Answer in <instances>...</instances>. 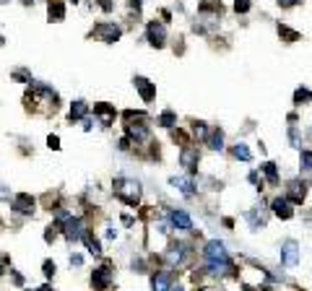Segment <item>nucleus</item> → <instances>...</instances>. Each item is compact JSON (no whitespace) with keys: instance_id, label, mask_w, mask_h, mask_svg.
I'll return each instance as SVG.
<instances>
[{"instance_id":"1","label":"nucleus","mask_w":312,"mask_h":291,"mask_svg":"<svg viewBox=\"0 0 312 291\" xmlns=\"http://www.w3.org/2000/svg\"><path fill=\"white\" fill-rule=\"evenodd\" d=\"M112 192L117 195V200H123L125 205L135 208L141 203V195H143V187L138 180L133 177H114L112 180Z\"/></svg>"},{"instance_id":"2","label":"nucleus","mask_w":312,"mask_h":291,"mask_svg":"<svg viewBox=\"0 0 312 291\" xmlns=\"http://www.w3.org/2000/svg\"><path fill=\"white\" fill-rule=\"evenodd\" d=\"M279 258L286 268H297L299 265V258H302V249H299V242L297 239H284L281 247H279Z\"/></svg>"},{"instance_id":"3","label":"nucleus","mask_w":312,"mask_h":291,"mask_svg":"<svg viewBox=\"0 0 312 291\" xmlns=\"http://www.w3.org/2000/svg\"><path fill=\"white\" fill-rule=\"evenodd\" d=\"M146 42L151 47H156V50H162V47H167V26L162 24V21H148L146 24Z\"/></svg>"},{"instance_id":"4","label":"nucleus","mask_w":312,"mask_h":291,"mask_svg":"<svg viewBox=\"0 0 312 291\" xmlns=\"http://www.w3.org/2000/svg\"><path fill=\"white\" fill-rule=\"evenodd\" d=\"M99 42H104V45H114L117 39H120V34H123V29L117 26L114 21H102V24H96L94 26V31H91Z\"/></svg>"},{"instance_id":"5","label":"nucleus","mask_w":312,"mask_h":291,"mask_svg":"<svg viewBox=\"0 0 312 291\" xmlns=\"http://www.w3.org/2000/svg\"><path fill=\"white\" fill-rule=\"evenodd\" d=\"M84 231H86V224H84V219H81V216H70V219L63 224V234H65L68 244H75V242H81Z\"/></svg>"},{"instance_id":"6","label":"nucleus","mask_w":312,"mask_h":291,"mask_svg":"<svg viewBox=\"0 0 312 291\" xmlns=\"http://www.w3.org/2000/svg\"><path fill=\"white\" fill-rule=\"evenodd\" d=\"M180 164L185 166L190 174H195V169H198V164H201V151H198V146H192V143L182 146V148H180Z\"/></svg>"},{"instance_id":"7","label":"nucleus","mask_w":312,"mask_h":291,"mask_svg":"<svg viewBox=\"0 0 312 291\" xmlns=\"http://www.w3.org/2000/svg\"><path fill=\"white\" fill-rule=\"evenodd\" d=\"M270 214L281 221H289V219H294V203H289L286 195H276L270 200Z\"/></svg>"},{"instance_id":"8","label":"nucleus","mask_w":312,"mask_h":291,"mask_svg":"<svg viewBox=\"0 0 312 291\" xmlns=\"http://www.w3.org/2000/svg\"><path fill=\"white\" fill-rule=\"evenodd\" d=\"M169 185L174 187V190H180L187 200H192L195 195H198V182L192 180V174H180V177H172L169 180Z\"/></svg>"},{"instance_id":"9","label":"nucleus","mask_w":312,"mask_h":291,"mask_svg":"<svg viewBox=\"0 0 312 291\" xmlns=\"http://www.w3.org/2000/svg\"><path fill=\"white\" fill-rule=\"evenodd\" d=\"M167 221L177 231H192V219H190V214L185 211V208H172V211L167 214Z\"/></svg>"},{"instance_id":"10","label":"nucleus","mask_w":312,"mask_h":291,"mask_svg":"<svg viewBox=\"0 0 312 291\" xmlns=\"http://www.w3.org/2000/svg\"><path fill=\"white\" fill-rule=\"evenodd\" d=\"M190 255V247L185 244V242H172L169 244V249L164 253V258H167V265L169 268H177V265H182V260Z\"/></svg>"},{"instance_id":"11","label":"nucleus","mask_w":312,"mask_h":291,"mask_svg":"<svg viewBox=\"0 0 312 291\" xmlns=\"http://www.w3.org/2000/svg\"><path fill=\"white\" fill-rule=\"evenodd\" d=\"M304 198H307V185H304V180H299V177L289 180V182H286V200L294 203V205H302Z\"/></svg>"},{"instance_id":"12","label":"nucleus","mask_w":312,"mask_h":291,"mask_svg":"<svg viewBox=\"0 0 312 291\" xmlns=\"http://www.w3.org/2000/svg\"><path fill=\"white\" fill-rule=\"evenodd\" d=\"M112 286V268L109 265H99L91 270V288L94 291H107Z\"/></svg>"},{"instance_id":"13","label":"nucleus","mask_w":312,"mask_h":291,"mask_svg":"<svg viewBox=\"0 0 312 291\" xmlns=\"http://www.w3.org/2000/svg\"><path fill=\"white\" fill-rule=\"evenodd\" d=\"M203 258L206 260H229V253H226V244L221 239H208L203 244Z\"/></svg>"},{"instance_id":"14","label":"nucleus","mask_w":312,"mask_h":291,"mask_svg":"<svg viewBox=\"0 0 312 291\" xmlns=\"http://www.w3.org/2000/svg\"><path fill=\"white\" fill-rule=\"evenodd\" d=\"M114 117H117L114 104H107V102H96V104H94V120H96L99 125L109 128V125L114 122Z\"/></svg>"},{"instance_id":"15","label":"nucleus","mask_w":312,"mask_h":291,"mask_svg":"<svg viewBox=\"0 0 312 291\" xmlns=\"http://www.w3.org/2000/svg\"><path fill=\"white\" fill-rule=\"evenodd\" d=\"M34 205H36V200H34L29 192H18V195H13V198H11V208H13L16 214L31 216V214H34Z\"/></svg>"},{"instance_id":"16","label":"nucleus","mask_w":312,"mask_h":291,"mask_svg":"<svg viewBox=\"0 0 312 291\" xmlns=\"http://www.w3.org/2000/svg\"><path fill=\"white\" fill-rule=\"evenodd\" d=\"M245 216H247L250 229H252V231H260V229H265V224H268V208H265V205H255V208H250Z\"/></svg>"},{"instance_id":"17","label":"nucleus","mask_w":312,"mask_h":291,"mask_svg":"<svg viewBox=\"0 0 312 291\" xmlns=\"http://www.w3.org/2000/svg\"><path fill=\"white\" fill-rule=\"evenodd\" d=\"M133 86H135V91L141 94V99H143L146 104H151V102L156 99V83H151L148 78L135 75V78H133Z\"/></svg>"},{"instance_id":"18","label":"nucleus","mask_w":312,"mask_h":291,"mask_svg":"<svg viewBox=\"0 0 312 291\" xmlns=\"http://www.w3.org/2000/svg\"><path fill=\"white\" fill-rule=\"evenodd\" d=\"M260 174L265 177V182H268L270 187H279L281 174H279V166L273 164V161H263V164H260Z\"/></svg>"},{"instance_id":"19","label":"nucleus","mask_w":312,"mask_h":291,"mask_svg":"<svg viewBox=\"0 0 312 291\" xmlns=\"http://www.w3.org/2000/svg\"><path fill=\"white\" fill-rule=\"evenodd\" d=\"M172 288V270H159L151 278V291H169Z\"/></svg>"},{"instance_id":"20","label":"nucleus","mask_w":312,"mask_h":291,"mask_svg":"<svg viewBox=\"0 0 312 291\" xmlns=\"http://www.w3.org/2000/svg\"><path fill=\"white\" fill-rule=\"evenodd\" d=\"M84 117H89V104H86L84 99H75V102H70L68 120H70V122H78V120H84Z\"/></svg>"},{"instance_id":"21","label":"nucleus","mask_w":312,"mask_h":291,"mask_svg":"<svg viewBox=\"0 0 312 291\" xmlns=\"http://www.w3.org/2000/svg\"><path fill=\"white\" fill-rule=\"evenodd\" d=\"M231 156L234 159H237V161H252V151H250V146L247 143H242V141H237V143H234L231 146Z\"/></svg>"},{"instance_id":"22","label":"nucleus","mask_w":312,"mask_h":291,"mask_svg":"<svg viewBox=\"0 0 312 291\" xmlns=\"http://www.w3.org/2000/svg\"><path fill=\"white\" fill-rule=\"evenodd\" d=\"M81 242L86 244V249H89L91 255H102V244H99V239L94 237V231H91V229H86V231H84Z\"/></svg>"},{"instance_id":"23","label":"nucleus","mask_w":312,"mask_h":291,"mask_svg":"<svg viewBox=\"0 0 312 291\" xmlns=\"http://www.w3.org/2000/svg\"><path fill=\"white\" fill-rule=\"evenodd\" d=\"M47 18H50V21H63V18H65V6L60 3V0H50V6H47Z\"/></svg>"},{"instance_id":"24","label":"nucleus","mask_w":312,"mask_h":291,"mask_svg":"<svg viewBox=\"0 0 312 291\" xmlns=\"http://www.w3.org/2000/svg\"><path fill=\"white\" fill-rule=\"evenodd\" d=\"M206 143H208L211 151H224V130H221V128H213Z\"/></svg>"},{"instance_id":"25","label":"nucleus","mask_w":312,"mask_h":291,"mask_svg":"<svg viewBox=\"0 0 312 291\" xmlns=\"http://www.w3.org/2000/svg\"><path fill=\"white\" fill-rule=\"evenodd\" d=\"M286 138H289V146H291V148L302 151V133H299V128H297V125H289Z\"/></svg>"},{"instance_id":"26","label":"nucleus","mask_w":312,"mask_h":291,"mask_svg":"<svg viewBox=\"0 0 312 291\" xmlns=\"http://www.w3.org/2000/svg\"><path fill=\"white\" fill-rule=\"evenodd\" d=\"M208 135H211V130H208V125L206 122H192V138H198V141H208Z\"/></svg>"},{"instance_id":"27","label":"nucleus","mask_w":312,"mask_h":291,"mask_svg":"<svg viewBox=\"0 0 312 291\" xmlns=\"http://www.w3.org/2000/svg\"><path fill=\"white\" fill-rule=\"evenodd\" d=\"M156 122H159L162 128H174V125H177V114H174L172 109H164V112L159 114V120H156Z\"/></svg>"},{"instance_id":"28","label":"nucleus","mask_w":312,"mask_h":291,"mask_svg":"<svg viewBox=\"0 0 312 291\" xmlns=\"http://www.w3.org/2000/svg\"><path fill=\"white\" fill-rule=\"evenodd\" d=\"M299 169H302V172H309V174H312V151H309V148L299 151Z\"/></svg>"},{"instance_id":"29","label":"nucleus","mask_w":312,"mask_h":291,"mask_svg":"<svg viewBox=\"0 0 312 291\" xmlns=\"http://www.w3.org/2000/svg\"><path fill=\"white\" fill-rule=\"evenodd\" d=\"M309 102H312V91H309V89H297V91H294V104H297V107L309 104Z\"/></svg>"},{"instance_id":"30","label":"nucleus","mask_w":312,"mask_h":291,"mask_svg":"<svg viewBox=\"0 0 312 291\" xmlns=\"http://www.w3.org/2000/svg\"><path fill=\"white\" fill-rule=\"evenodd\" d=\"M279 34H281V36L289 42V45L299 39V31H294V29H289V26H284V24H279Z\"/></svg>"},{"instance_id":"31","label":"nucleus","mask_w":312,"mask_h":291,"mask_svg":"<svg viewBox=\"0 0 312 291\" xmlns=\"http://www.w3.org/2000/svg\"><path fill=\"white\" fill-rule=\"evenodd\" d=\"M11 75H13L16 81H21V83H31V75H29V70H21V68H18V70H13Z\"/></svg>"},{"instance_id":"32","label":"nucleus","mask_w":312,"mask_h":291,"mask_svg":"<svg viewBox=\"0 0 312 291\" xmlns=\"http://www.w3.org/2000/svg\"><path fill=\"white\" fill-rule=\"evenodd\" d=\"M234 11H237V13H247L250 11V0H234Z\"/></svg>"},{"instance_id":"33","label":"nucleus","mask_w":312,"mask_h":291,"mask_svg":"<svg viewBox=\"0 0 312 291\" xmlns=\"http://www.w3.org/2000/svg\"><path fill=\"white\" fill-rule=\"evenodd\" d=\"M42 268H45L42 273H45L47 278H52V276H55V270H57V265H55L52 260H45V265H42Z\"/></svg>"},{"instance_id":"34","label":"nucleus","mask_w":312,"mask_h":291,"mask_svg":"<svg viewBox=\"0 0 312 291\" xmlns=\"http://www.w3.org/2000/svg\"><path fill=\"white\" fill-rule=\"evenodd\" d=\"M130 146H133V141H130L128 135H125V138H120V141H117V148H120L123 153H125V151H130Z\"/></svg>"},{"instance_id":"35","label":"nucleus","mask_w":312,"mask_h":291,"mask_svg":"<svg viewBox=\"0 0 312 291\" xmlns=\"http://www.w3.org/2000/svg\"><path fill=\"white\" fill-rule=\"evenodd\" d=\"M47 146L52 151H60V135H47Z\"/></svg>"},{"instance_id":"36","label":"nucleus","mask_w":312,"mask_h":291,"mask_svg":"<svg viewBox=\"0 0 312 291\" xmlns=\"http://www.w3.org/2000/svg\"><path fill=\"white\" fill-rule=\"evenodd\" d=\"M70 265H75V268H81V265H84V258L78 255V253H70Z\"/></svg>"},{"instance_id":"37","label":"nucleus","mask_w":312,"mask_h":291,"mask_svg":"<svg viewBox=\"0 0 312 291\" xmlns=\"http://www.w3.org/2000/svg\"><path fill=\"white\" fill-rule=\"evenodd\" d=\"M141 6H143V0H128V8H130V11H135V13L141 11Z\"/></svg>"},{"instance_id":"38","label":"nucleus","mask_w":312,"mask_h":291,"mask_svg":"<svg viewBox=\"0 0 312 291\" xmlns=\"http://www.w3.org/2000/svg\"><path fill=\"white\" fill-rule=\"evenodd\" d=\"M297 3H299V0H279V6H281V8H294Z\"/></svg>"},{"instance_id":"39","label":"nucleus","mask_w":312,"mask_h":291,"mask_svg":"<svg viewBox=\"0 0 312 291\" xmlns=\"http://www.w3.org/2000/svg\"><path fill=\"white\" fill-rule=\"evenodd\" d=\"M11 281H13L16 286H21V283H24V276H21V273H11Z\"/></svg>"},{"instance_id":"40","label":"nucleus","mask_w":312,"mask_h":291,"mask_svg":"<svg viewBox=\"0 0 312 291\" xmlns=\"http://www.w3.org/2000/svg\"><path fill=\"white\" fill-rule=\"evenodd\" d=\"M195 291H221L219 286H201V288H195Z\"/></svg>"},{"instance_id":"41","label":"nucleus","mask_w":312,"mask_h":291,"mask_svg":"<svg viewBox=\"0 0 312 291\" xmlns=\"http://www.w3.org/2000/svg\"><path fill=\"white\" fill-rule=\"evenodd\" d=\"M117 237V229H112V226H107V239H114Z\"/></svg>"},{"instance_id":"42","label":"nucleus","mask_w":312,"mask_h":291,"mask_svg":"<svg viewBox=\"0 0 312 291\" xmlns=\"http://www.w3.org/2000/svg\"><path fill=\"white\" fill-rule=\"evenodd\" d=\"M36 291H52V286H42V288H36Z\"/></svg>"},{"instance_id":"43","label":"nucleus","mask_w":312,"mask_h":291,"mask_svg":"<svg viewBox=\"0 0 312 291\" xmlns=\"http://www.w3.org/2000/svg\"><path fill=\"white\" fill-rule=\"evenodd\" d=\"M3 45H6V36H3V34H0V47H3Z\"/></svg>"},{"instance_id":"44","label":"nucleus","mask_w":312,"mask_h":291,"mask_svg":"<svg viewBox=\"0 0 312 291\" xmlns=\"http://www.w3.org/2000/svg\"><path fill=\"white\" fill-rule=\"evenodd\" d=\"M3 273H6V268H3V263H0V278H3Z\"/></svg>"},{"instance_id":"45","label":"nucleus","mask_w":312,"mask_h":291,"mask_svg":"<svg viewBox=\"0 0 312 291\" xmlns=\"http://www.w3.org/2000/svg\"><path fill=\"white\" fill-rule=\"evenodd\" d=\"M169 291H182V286H172V288H169Z\"/></svg>"},{"instance_id":"46","label":"nucleus","mask_w":312,"mask_h":291,"mask_svg":"<svg viewBox=\"0 0 312 291\" xmlns=\"http://www.w3.org/2000/svg\"><path fill=\"white\" fill-rule=\"evenodd\" d=\"M68 3H73V6H75V3H81V0H68Z\"/></svg>"},{"instance_id":"47","label":"nucleus","mask_w":312,"mask_h":291,"mask_svg":"<svg viewBox=\"0 0 312 291\" xmlns=\"http://www.w3.org/2000/svg\"><path fill=\"white\" fill-rule=\"evenodd\" d=\"M245 291H255V288H245Z\"/></svg>"}]
</instances>
